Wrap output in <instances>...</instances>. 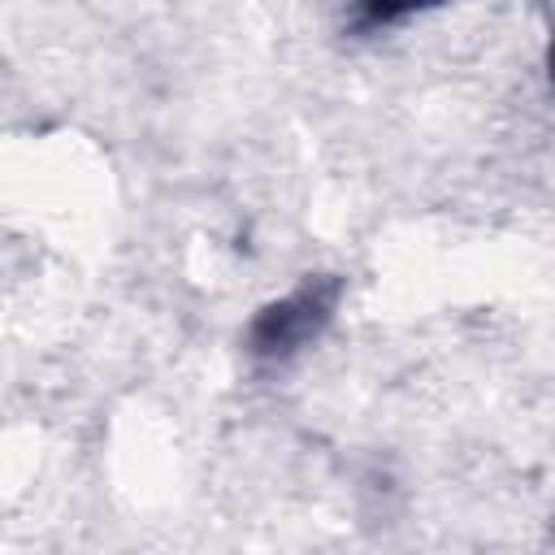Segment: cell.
<instances>
[{
	"mask_svg": "<svg viewBox=\"0 0 555 555\" xmlns=\"http://www.w3.org/2000/svg\"><path fill=\"white\" fill-rule=\"evenodd\" d=\"M325 321H330V295H321L317 286H304V291H295L291 299L273 304V308L256 321V351H260V356H291V351L304 347Z\"/></svg>",
	"mask_w": 555,
	"mask_h": 555,
	"instance_id": "obj_1",
	"label": "cell"
}]
</instances>
